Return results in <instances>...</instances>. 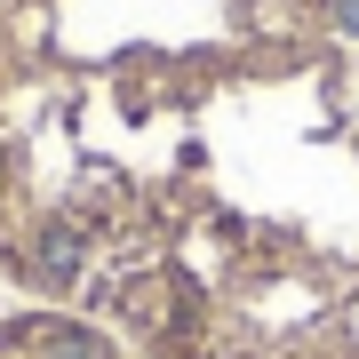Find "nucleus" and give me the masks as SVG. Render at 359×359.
Instances as JSON below:
<instances>
[{"instance_id": "2", "label": "nucleus", "mask_w": 359, "mask_h": 359, "mask_svg": "<svg viewBox=\"0 0 359 359\" xmlns=\"http://www.w3.org/2000/svg\"><path fill=\"white\" fill-rule=\"evenodd\" d=\"M0 359H128V351H120L104 327L72 320V311L25 304V311H8V320H0Z\"/></svg>"}, {"instance_id": "1", "label": "nucleus", "mask_w": 359, "mask_h": 359, "mask_svg": "<svg viewBox=\"0 0 359 359\" xmlns=\"http://www.w3.org/2000/svg\"><path fill=\"white\" fill-rule=\"evenodd\" d=\"M0 271L128 359H359V0H0Z\"/></svg>"}]
</instances>
